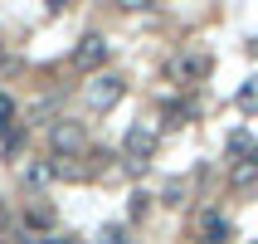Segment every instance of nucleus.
Segmentation results:
<instances>
[{
  "label": "nucleus",
  "mask_w": 258,
  "mask_h": 244,
  "mask_svg": "<svg viewBox=\"0 0 258 244\" xmlns=\"http://www.w3.org/2000/svg\"><path fill=\"white\" fill-rule=\"evenodd\" d=\"M122 93H127V83L117 78V73H93L83 83V103L93 108V113H107V108H117L122 103Z\"/></svg>",
  "instance_id": "obj_1"
},
{
  "label": "nucleus",
  "mask_w": 258,
  "mask_h": 244,
  "mask_svg": "<svg viewBox=\"0 0 258 244\" xmlns=\"http://www.w3.org/2000/svg\"><path fill=\"white\" fill-rule=\"evenodd\" d=\"M49 147H54V157H58V161L78 157V152L88 147L83 122H73V117H54V122H49Z\"/></svg>",
  "instance_id": "obj_2"
},
{
  "label": "nucleus",
  "mask_w": 258,
  "mask_h": 244,
  "mask_svg": "<svg viewBox=\"0 0 258 244\" xmlns=\"http://www.w3.org/2000/svg\"><path fill=\"white\" fill-rule=\"evenodd\" d=\"M156 147H161V132L151 127V122H132V127H127V137H122V152H127V166H146Z\"/></svg>",
  "instance_id": "obj_3"
},
{
  "label": "nucleus",
  "mask_w": 258,
  "mask_h": 244,
  "mask_svg": "<svg viewBox=\"0 0 258 244\" xmlns=\"http://www.w3.org/2000/svg\"><path fill=\"white\" fill-rule=\"evenodd\" d=\"M210 69H215V59L205 54V49H180V54L171 59V78L175 83H200V78H210Z\"/></svg>",
  "instance_id": "obj_4"
},
{
  "label": "nucleus",
  "mask_w": 258,
  "mask_h": 244,
  "mask_svg": "<svg viewBox=\"0 0 258 244\" xmlns=\"http://www.w3.org/2000/svg\"><path fill=\"white\" fill-rule=\"evenodd\" d=\"M107 54H112V44L102 39V34H83L78 49H73V69L78 73H98L102 64H107Z\"/></svg>",
  "instance_id": "obj_5"
},
{
  "label": "nucleus",
  "mask_w": 258,
  "mask_h": 244,
  "mask_svg": "<svg viewBox=\"0 0 258 244\" xmlns=\"http://www.w3.org/2000/svg\"><path fill=\"white\" fill-rule=\"evenodd\" d=\"M58 225V210L49 201H39V196H34V201L25 205V220H20V230L25 234H39V239H49V230H54Z\"/></svg>",
  "instance_id": "obj_6"
},
{
  "label": "nucleus",
  "mask_w": 258,
  "mask_h": 244,
  "mask_svg": "<svg viewBox=\"0 0 258 244\" xmlns=\"http://www.w3.org/2000/svg\"><path fill=\"white\" fill-rule=\"evenodd\" d=\"M195 239H200V244H229V239H234L229 215H219V210H205V215L195 220Z\"/></svg>",
  "instance_id": "obj_7"
},
{
  "label": "nucleus",
  "mask_w": 258,
  "mask_h": 244,
  "mask_svg": "<svg viewBox=\"0 0 258 244\" xmlns=\"http://www.w3.org/2000/svg\"><path fill=\"white\" fill-rule=\"evenodd\" d=\"M229 186H234V190L258 186V152H253L248 161H234V166H229Z\"/></svg>",
  "instance_id": "obj_8"
},
{
  "label": "nucleus",
  "mask_w": 258,
  "mask_h": 244,
  "mask_svg": "<svg viewBox=\"0 0 258 244\" xmlns=\"http://www.w3.org/2000/svg\"><path fill=\"white\" fill-rule=\"evenodd\" d=\"M224 152H229V161H248V157L258 152L253 132H244V127H239V132H229V147H224Z\"/></svg>",
  "instance_id": "obj_9"
},
{
  "label": "nucleus",
  "mask_w": 258,
  "mask_h": 244,
  "mask_svg": "<svg viewBox=\"0 0 258 244\" xmlns=\"http://www.w3.org/2000/svg\"><path fill=\"white\" fill-rule=\"evenodd\" d=\"M20 181H25L29 190H44L49 181H54V166H49V161H29L25 171H20Z\"/></svg>",
  "instance_id": "obj_10"
},
{
  "label": "nucleus",
  "mask_w": 258,
  "mask_h": 244,
  "mask_svg": "<svg viewBox=\"0 0 258 244\" xmlns=\"http://www.w3.org/2000/svg\"><path fill=\"white\" fill-rule=\"evenodd\" d=\"M234 108H239V113H258V73L239 83V93H234Z\"/></svg>",
  "instance_id": "obj_11"
},
{
  "label": "nucleus",
  "mask_w": 258,
  "mask_h": 244,
  "mask_svg": "<svg viewBox=\"0 0 258 244\" xmlns=\"http://www.w3.org/2000/svg\"><path fill=\"white\" fill-rule=\"evenodd\" d=\"M10 132H15V98L0 93V137H10Z\"/></svg>",
  "instance_id": "obj_12"
},
{
  "label": "nucleus",
  "mask_w": 258,
  "mask_h": 244,
  "mask_svg": "<svg viewBox=\"0 0 258 244\" xmlns=\"http://www.w3.org/2000/svg\"><path fill=\"white\" fill-rule=\"evenodd\" d=\"M98 244H127V225H102Z\"/></svg>",
  "instance_id": "obj_13"
},
{
  "label": "nucleus",
  "mask_w": 258,
  "mask_h": 244,
  "mask_svg": "<svg viewBox=\"0 0 258 244\" xmlns=\"http://www.w3.org/2000/svg\"><path fill=\"white\" fill-rule=\"evenodd\" d=\"M20 230V225H15V215H10V205L0 201V239H5V234H15Z\"/></svg>",
  "instance_id": "obj_14"
},
{
  "label": "nucleus",
  "mask_w": 258,
  "mask_h": 244,
  "mask_svg": "<svg viewBox=\"0 0 258 244\" xmlns=\"http://www.w3.org/2000/svg\"><path fill=\"white\" fill-rule=\"evenodd\" d=\"M146 205H151V196H146V190H137V196H132V220H142Z\"/></svg>",
  "instance_id": "obj_15"
},
{
  "label": "nucleus",
  "mask_w": 258,
  "mask_h": 244,
  "mask_svg": "<svg viewBox=\"0 0 258 244\" xmlns=\"http://www.w3.org/2000/svg\"><path fill=\"white\" fill-rule=\"evenodd\" d=\"M180 196H185V181H171L166 186V205H180Z\"/></svg>",
  "instance_id": "obj_16"
},
{
  "label": "nucleus",
  "mask_w": 258,
  "mask_h": 244,
  "mask_svg": "<svg viewBox=\"0 0 258 244\" xmlns=\"http://www.w3.org/2000/svg\"><path fill=\"white\" fill-rule=\"evenodd\" d=\"M248 54H253V59H258V39H248Z\"/></svg>",
  "instance_id": "obj_17"
},
{
  "label": "nucleus",
  "mask_w": 258,
  "mask_h": 244,
  "mask_svg": "<svg viewBox=\"0 0 258 244\" xmlns=\"http://www.w3.org/2000/svg\"><path fill=\"white\" fill-rule=\"evenodd\" d=\"M0 64H5V44H0Z\"/></svg>",
  "instance_id": "obj_18"
}]
</instances>
